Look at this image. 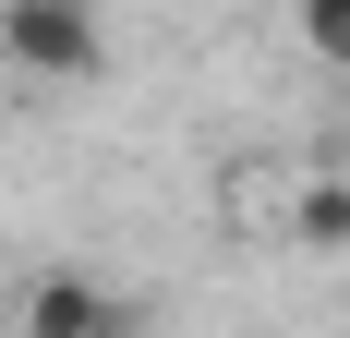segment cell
I'll use <instances>...</instances> for the list:
<instances>
[{
  "label": "cell",
  "instance_id": "cell-4",
  "mask_svg": "<svg viewBox=\"0 0 350 338\" xmlns=\"http://www.w3.org/2000/svg\"><path fill=\"white\" fill-rule=\"evenodd\" d=\"M290 36H302V61L350 73V0H290Z\"/></svg>",
  "mask_w": 350,
  "mask_h": 338
},
{
  "label": "cell",
  "instance_id": "cell-2",
  "mask_svg": "<svg viewBox=\"0 0 350 338\" xmlns=\"http://www.w3.org/2000/svg\"><path fill=\"white\" fill-rule=\"evenodd\" d=\"M12 326L25 338H121V302H109L97 278H72V266H36L25 302H12Z\"/></svg>",
  "mask_w": 350,
  "mask_h": 338
},
{
  "label": "cell",
  "instance_id": "cell-1",
  "mask_svg": "<svg viewBox=\"0 0 350 338\" xmlns=\"http://www.w3.org/2000/svg\"><path fill=\"white\" fill-rule=\"evenodd\" d=\"M0 61L36 85H97L109 73V12L97 0H0Z\"/></svg>",
  "mask_w": 350,
  "mask_h": 338
},
{
  "label": "cell",
  "instance_id": "cell-3",
  "mask_svg": "<svg viewBox=\"0 0 350 338\" xmlns=\"http://www.w3.org/2000/svg\"><path fill=\"white\" fill-rule=\"evenodd\" d=\"M278 242L338 266V254H350V181H302V194H290V218H278Z\"/></svg>",
  "mask_w": 350,
  "mask_h": 338
}]
</instances>
